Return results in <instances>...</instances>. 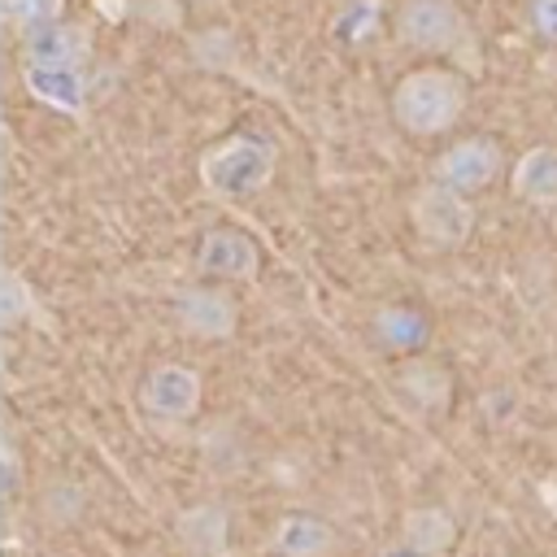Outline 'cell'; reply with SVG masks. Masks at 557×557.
<instances>
[{
  "instance_id": "obj_17",
  "label": "cell",
  "mask_w": 557,
  "mask_h": 557,
  "mask_svg": "<svg viewBox=\"0 0 557 557\" xmlns=\"http://www.w3.org/2000/svg\"><path fill=\"white\" fill-rule=\"evenodd\" d=\"M527 22L544 44H557V0H527Z\"/></svg>"
},
{
  "instance_id": "obj_10",
  "label": "cell",
  "mask_w": 557,
  "mask_h": 557,
  "mask_svg": "<svg viewBox=\"0 0 557 557\" xmlns=\"http://www.w3.org/2000/svg\"><path fill=\"white\" fill-rule=\"evenodd\" d=\"M274 553L278 557H331L339 535L335 527L322 518V513H309V509H292L274 522V535H270Z\"/></svg>"
},
{
  "instance_id": "obj_8",
  "label": "cell",
  "mask_w": 557,
  "mask_h": 557,
  "mask_svg": "<svg viewBox=\"0 0 557 557\" xmlns=\"http://www.w3.org/2000/svg\"><path fill=\"white\" fill-rule=\"evenodd\" d=\"M196 265L200 274L209 278H222V283H239V278H252L261 270V257H257V244L235 231V226H213L205 231L200 248H196Z\"/></svg>"
},
{
  "instance_id": "obj_4",
  "label": "cell",
  "mask_w": 557,
  "mask_h": 557,
  "mask_svg": "<svg viewBox=\"0 0 557 557\" xmlns=\"http://www.w3.org/2000/svg\"><path fill=\"white\" fill-rule=\"evenodd\" d=\"M396 35L413 52L431 57H453L470 44V17L461 13L457 0H400L396 9Z\"/></svg>"
},
{
  "instance_id": "obj_15",
  "label": "cell",
  "mask_w": 557,
  "mask_h": 557,
  "mask_svg": "<svg viewBox=\"0 0 557 557\" xmlns=\"http://www.w3.org/2000/svg\"><path fill=\"white\" fill-rule=\"evenodd\" d=\"M178 535H183L191 548L218 557V553L226 548V513H222L218 505H196V509H187V513L178 518Z\"/></svg>"
},
{
  "instance_id": "obj_16",
  "label": "cell",
  "mask_w": 557,
  "mask_h": 557,
  "mask_svg": "<svg viewBox=\"0 0 557 557\" xmlns=\"http://www.w3.org/2000/svg\"><path fill=\"white\" fill-rule=\"evenodd\" d=\"M61 4L65 0H0L4 17L17 22V26H26V30H39V26L61 22Z\"/></svg>"
},
{
  "instance_id": "obj_18",
  "label": "cell",
  "mask_w": 557,
  "mask_h": 557,
  "mask_svg": "<svg viewBox=\"0 0 557 557\" xmlns=\"http://www.w3.org/2000/svg\"><path fill=\"white\" fill-rule=\"evenodd\" d=\"M387 557H418V553H409V548H392Z\"/></svg>"
},
{
  "instance_id": "obj_1",
  "label": "cell",
  "mask_w": 557,
  "mask_h": 557,
  "mask_svg": "<svg viewBox=\"0 0 557 557\" xmlns=\"http://www.w3.org/2000/svg\"><path fill=\"white\" fill-rule=\"evenodd\" d=\"M387 104H392V122H396L405 135H413V139H435V135H448V131L461 122V113H466V104H470V83H466L461 70H448V65H418V70H409V74L392 87Z\"/></svg>"
},
{
  "instance_id": "obj_13",
  "label": "cell",
  "mask_w": 557,
  "mask_h": 557,
  "mask_svg": "<svg viewBox=\"0 0 557 557\" xmlns=\"http://www.w3.org/2000/svg\"><path fill=\"white\" fill-rule=\"evenodd\" d=\"M374 331H379V339H383L387 348L413 352V348H422V344H426L431 322H426V313H422V309H413V305H383V309H379V318H374Z\"/></svg>"
},
{
  "instance_id": "obj_9",
  "label": "cell",
  "mask_w": 557,
  "mask_h": 557,
  "mask_svg": "<svg viewBox=\"0 0 557 557\" xmlns=\"http://www.w3.org/2000/svg\"><path fill=\"white\" fill-rule=\"evenodd\" d=\"M178 322L200 339H226L235 335V300L222 287H187L178 292Z\"/></svg>"
},
{
  "instance_id": "obj_7",
  "label": "cell",
  "mask_w": 557,
  "mask_h": 557,
  "mask_svg": "<svg viewBox=\"0 0 557 557\" xmlns=\"http://www.w3.org/2000/svg\"><path fill=\"white\" fill-rule=\"evenodd\" d=\"M139 400H144V413L152 422H187L196 409H200V374L191 366H178V361H161L148 370L144 387H139Z\"/></svg>"
},
{
  "instance_id": "obj_12",
  "label": "cell",
  "mask_w": 557,
  "mask_h": 557,
  "mask_svg": "<svg viewBox=\"0 0 557 557\" xmlns=\"http://www.w3.org/2000/svg\"><path fill=\"white\" fill-rule=\"evenodd\" d=\"M457 544V522L448 509L440 505H418L400 518V548L418 553V557H440Z\"/></svg>"
},
{
  "instance_id": "obj_14",
  "label": "cell",
  "mask_w": 557,
  "mask_h": 557,
  "mask_svg": "<svg viewBox=\"0 0 557 557\" xmlns=\"http://www.w3.org/2000/svg\"><path fill=\"white\" fill-rule=\"evenodd\" d=\"M396 379H400V387H405L422 409H440V405L448 400V392H453L448 370H444L440 361H431V357H413V361H405Z\"/></svg>"
},
{
  "instance_id": "obj_2",
  "label": "cell",
  "mask_w": 557,
  "mask_h": 557,
  "mask_svg": "<svg viewBox=\"0 0 557 557\" xmlns=\"http://www.w3.org/2000/svg\"><path fill=\"white\" fill-rule=\"evenodd\" d=\"M83 61H87L83 26L52 22V26L26 30V87L52 109L70 113L83 104Z\"/></svg>"
},
{
  "instance_id": "obj_11",
  "label": "cell",
  "mask_w": 557,
  "mask_h": 557,
  "mask_svg": "<svg viewBox=\"0 0 557 557\" xmlns=\"http://www.w3.org/2000/svg\"><path fill=\"white\" fill-rule=\"evenodd\" d=\"M509 187L535 209H557V144L527 148L509 170Z\"/></svg>"
},
{
  "instance_id": "obj_3",
  "label": "cell",
  "mask_w": 557,
  "mask_h": 557,
  "mask_svg": "<svg viewBox=\"0 0 557 557\" xmlns=\"http://www.w3.org/2000/svg\"><path fill=\"white\" fill-rule=\"evenodd\" d=\"M274 174V144L257 135H231L200 157V183L218 200H248Z\"/></svg>"
},
{
  "instance_id": "obj_6",
  "label": "cell",
  "mask_w": 557,
  "mask_h": 557,
  "mask_svg": "<svg viewBox=\"0 0 557 557\" xmlns=\"http://www.w3.org/2000/svg\"><path fill=\"white\" fill-rule=\"evenodd\" d=\"M409 222H413L418 239H426L431 248H461L474 231V205H470V196H461L453 187L426 183L409 200Z\"/></svg>"
},
{
  "instance_id": "obj_5",
  "label": "cell",
  "mask_w": 557,
  "mask_h": 557,
  "mask_svg": "<svg viewBox=\"0 0 557 557\" xmlns=\"http://www.w3.org/2000/svg\"><path fill=\"white\" fill-rule=\"evenodd\" d=\"M505 174V148L496 135H470L448 144L435 161H431V183L453 187L461 196H479L487 191L496 178Z\"/></svg>"
}]
</instances>
